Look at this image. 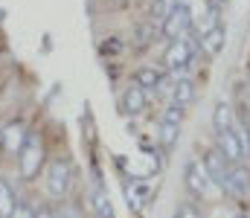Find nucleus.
I'll return each mask as SVG.
<instances>
[{
    "label": "nucleus",
    "instance_id": "obj_14",
    "mask_svg": "<svg viewBox=\"0 0 250 218\" xmlns=\"http://www.w3.org/2000/svg\"><path fill=\"white\" fill-rule=\"evenodd\" d=\"M221 44H224V29H221V26L207 29L204 38H201V47H204V53H209V56H215V53L221 50Z\"/></svg>",
    "mask_w": 250,
    "mask_h": 218
},
{
    "label": "nucleus",
    "instance_id": "obj_13",
    "mask_svg": "<svg viewBox=\"0 0 250 218\" xmlns=\"http://www.w3.org/2000/svg\"><path fill=\"white\" fill-rule=\"evenodd\" d=\"M90 207H93L96 218H114V204H111L108 192H102V189H96L90 195Z\"/></svg>",
    "mask_w": 250,
    "mask_h": 218
},
{
    "label": "nucleus",
    "instance_id": "obj_19",
    "mask_svg": "<svg viewBox=\"0 0 250 218\" xmlns=\"http://www.w3.org/2000/svg\"><path fill=\"white\" fill-rule=\"evenodd\" d=\"M175 218H198V213H195V207H189V204H184L178 213H175Z\"/></svg>",
    "mask_w": 250,
    "mask_h": 218
},
{
    "label": "nucleus",
    "instance_id": "obj_9",
    "mask_svg": "<svg viewBox=\"0 0 250 218\" xmlns=\"http://www.w3.org/2000/svg\"><path fill=\"white\" fill-rule=\"evenodd\" d=\"M204 166H207V172H209V178H212V180L218 183V180L224 178V172H227V169H230L233 163H230V160H227V157H224V154H221L218 148H212V151L207 154V160H204Z\"/></svg>",
    "mask_w": 250,
    "mask_h": 218
},
{
    "label": "nucleus",
    "instance_id": "obj_10",
    "mask_svg": "<svg viewBox=\"0 0 250 218\" xmlns=\"http://www.w3.org/2000/svg\"><path fill=\"white\" fill-rule=\"evenodd\" d=\"M134 81H137V87H143V90H160L163 73L154 70V67H140V70L134 73Z\"/></svg>",
    "mask_w": 250,
    "mask_h": 218
},
{
    "label": "nucleus",
    "instance_id": "obj_6",
    "mask_svg": "<svg viewBox=\"0 0 250 218\" xmlns=\"http://www.w3.org/2000/svg\"><path fill=\"white\" fill-rule=\"evenodd\" d=\"M26 128H23V122H9V125H3V131H0V143L3 148L9 151V154H18L23 143H26Z\"/></svg>",
    "mask_w": 250,
    "mask_h": 218
},
{
    "label": "nucleus",
    "instance_id": "obj_7",
    "mask_svg": "<svg viewBox=\"0 0 250 218\" xmlns=\"http://www.w3.org/2000/svg\"><path fill=\"white\" fill-rule=\"evenodd\" d=\"M218 151L230 160V163H239L245 157V148H242V137L230 128V131H218Z\"/></svg>",
    "mask_w": 250,
    "mask_h": 218
},
{
    "label": "nucleus",
    "instance_id": "obj_23",
    "mask_svg": "<svg viewBox=\"0 0 250 218\" xmlns=\"http://www.w3.org/2000/svg\"><path fill=\"white\" fill-rule=\"evenodd\" d=\"M207 3H209V9H215V12L221 9V0H207Z\"/></svg>",
    "mask_w": 250,
    "mask_h": 218
},
{
    "label": "nucleus",
    "instance_id": "obj_11",
    "mask_svg": "<svg viewBox=\"0 0 250 218\" xmlns=\"http://www.w3.org/2000/svg\"><path fill=\"white\" fill-rule=\"evenodd\" d=\"M123 105L128 114H143V108H146V90L143 87H128L123 93Z\"/></svg>",
    "mask_w": 250,
    "mask_h": 218
},
{
    "label": "nucleus",
    "instance_id": "obj_2",
    "mask_svg": "<svg viewBox=\"0 0 250 218\" xmlns=\"http://www.w3.org/2000/svg\"><path fill=\"white\" fill-rule=\"evenodd\" d=\"M189 23H192L189 6L187 3H175V6L163 15V35H166L169 41H178V38H184V32L189 29Z\"/></svg>",
    "mask_w": 250,
    "mask_h": 218
},
{
    "label": "nucleus",
    "instance_id": "obj_24",
    "mask_svg": "<svg viewBox=\"0 0 250 218\" xmlns=\"http://www.w3.org/2000/svg\"><path fill=\"white\" fill-rule=\"evenodd\" d=\"M233 218H248V216H233Z\"/></svg>",
    "mask_w": 250,
    "mask_h": 218
},
{
    "label": "nucleus",
    "instance_id": "obj_15",
    "mask_svg": "<svg viewBox=\"0 0 250 218\" xmlns=\"http://www.w3.org/2000/svg\"><path fill=\"white\" fill-rule=\"evenodd\" d=\"M12 207H15V189L9 186V180L0 178V218H9Z\"/></svg>",
    "mask_w": 250,
    "mask_h": 218
},
{
    "label": "nucleus",
    "instance_id": "obj_8",
    "mask_svg": "<svg viewBox=\"0 0 250 218\" xmlns=\"http://www.w3.org/2000/svg\"><path fill=\"white\" fill-rule=\"evenodd\" d=\"M209 172H207V166L204 163H189V169H187V186L195 192V195H207L209 192Z\"/></svg>",
    "mask_w": 250,
    "mask_h": 218
},
{
    "label": "nucleus",
    "instance_id": "obj_16",
    "mask_svg": "<svg viewBox=\"0 0 250 218\" xmlns=\"http://www.w3.org/2000/svg\"><path fill=\"white\" fill-rule=\"evenodd\" d=\"M212 122H215V131H230V128H233V114H230V108H227V105H218Z\"/></svg>",
    "mask_w": 250,
    "mask_h": 218
},
{
    "label": "nucleus",
    "instance_id": "obj_3",
    "mask_svg": "<svg viewBox=\"0 0 250 218\" xmlns=\"http://www.w3.org/2000/svg\"><path fill=\"white\" fill-rule=\"evenodd\" d=\"M192 56H195V44L178 38V41L169 44V50H166V56H163V64H166L169 70H184L189 61H192Z\"/></svg>",
    "mask_w": 250,
    "mask_h": 218
},
{
    "label": "nucleus",
    "instance_id": "obj_1",
    "mask_svg": "<svg viewBox=\"0 0 250 218\" xmlns=\"http://www.w3.org/2000/svg\"><path fill=\"white\" fill-rule=\"evenodd\" d=\"M21 154V178L23 180H32L44 163V145H41V137L38 134H26V143L18 151Z\"/></svg>",
    "mask_w": 250,
    "mask_h": 218
},
{
    "label": "nucleus",
    "instance_id": "obj_17",
    "mask_svg": "<svg viewBox=\"0 0 250 218\" xmlns=\"http://www.w3.org/2000/svg\"><path fill=\"white\" fill-rule=\"evenodd\" d=\"M178 125H181V122H169V119H163V125H160V143L166 145V148L175 143V137H178Z\"/></svg>",
    "mask_w": 250,
    "mask_h": 218
},
{
    "label": "nucleus",
    "instance_id": "obj_12",
    "mask_svg": "<svg viewBox=\"0 0 250 218\" xmlns=\"http://www.w3.org/2000/svg\"><path fill=\"white\" fill-rule=\"evenodd\" d=\"M172 99H175V105H189L192 99H195V84L189 81V79H178L175 84H172Z\"/></svg>",
    "mask_w": 250,
    "mask_h": 218
},
{
    "label": "nucleus",
    "instance_id": "obj_21",
    "mask_svg": "<svg viewBox=\"0 0 250 218\" xmlns=\"http://www.w3.org/2000/svg\"><path fill=\"white\" fill-rule=\"evenodd\" d=\"M239 137H242V148H245V151L250 154V131H245V134H239Z\"/></svg>",
    "mask_w": 250,
    "mask_h": 218
},
{
    "label": "nucleus",
    "instance_id": "obj_22",
    "mask_svg": "<svg viewBox=\"0 0 250 218\" xmlns=\"http://www.w3.org/2000/svg\"><path fill=\"white\" fill-rule=\"evenodd\" d=\"M35 218H56V216H53L47 207H41V210H35Z\"/></svg>",
    "mask_w": 250,
    "mask_h": 218
},
{
    "label": "nucleus",
    "instance_id": "obj_20",
    "mask_svg": "<svg viewBox=\"0 0 250 218\" xmlns=\"http://www.w3.org/2000/svg\"><path fill=\"white\" fill-rule=\"evenodd\" d=\"M56 218H79V210H73V207H62Z\"/></svg>",
    "mask_w": 250,
    "mask_h": 218
},
{
    "label": "nucleus",
    "instance_id": "obj_18",
    "mask_svg": "<svg viewBox=\"0 0 250 218\" xmlns=\"http://www.w3.org/2000/svg\"><path fill=\"white\" fill-rule=\"evenodd\" d=\"M9 218H35V207L26 204V201H15V207H12Z\"/></svg>",
    "mask_w": 250,
    "mask_h": 218
},
{
    "label": "nucleus",
    "instance_id": "obj_4",
    "mask_svg": "<svg viewBox=\"0 0 250 218\" xmlns=\"http://www.w3.org/2000/svg\"><path fill=\"white\" fill-rule=\"evenodd\" d=\"M218 186L227 192V195H233V198H242V195H248V189H250V178H248V172L245 169H239L236 163L224 172V178L218 180Z\"/></svg>",
    "mask_w": 250,
    "mask_h": 218
},
{
    "label": "nucleus",
    "instance_id": "obj_5",
    "mask_svg": "<svg viewBox=\"0 0 250 218\" xmlns=\"http://www.w3.org/2000/svg\"><path fill=\"white\" fill-rule=\"evenodd\" d=\"M47 189L56 198H62L70 189V166H67V160H53L50 163V169H47Z\"/></svg>",
    "mask_w": 250,
    "mask_h": 218
}]
</instances>
